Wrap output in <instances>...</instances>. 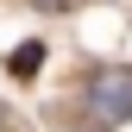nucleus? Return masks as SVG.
I'll use <instances>...</instances> for the list:
<instances>
[{
  "mask_svg": "<svg viewBox=\"0 0 132 132\" xmlns=\"http://www.w3.org/2000/svg\"><path fill=\"white\" fill-rule=\"evenodd\" d=\"M88 113L94 126H120L132 120V69H101L88 82Z\"/></svg>",
  "mask_w": 132,
  "mask_h": 132,
  "instance_id": "obj_1",
  "label": "nucleus"
},
{
  "mask_svg": "<svg viewBox=\"0 0 132 132\" xmlns=\"http://www.w3.org/2000/svg\"><path fill=\"white\" fill-rule=\"evenodd\" d=\"M38 63H44V44L31 38V44H19V51H13V76H31Z\"/></svg>",
  "mask_w": 132,
  "mask_h": 132,
  "instance_id": "obj_2",
  "label": "nucleus"
},
{
  "mask_svg": "<svg viewBox=\"0 0 132 132\" xmlns=\"http://www.w3.org/2000/svg\"><path fill=\"white\" fill-rule=\"evenodd\" d=\"M38 6H44V13H57V6H63V0H38Z\"/></svg>",
  "mask_w": 132,
  "mask_h": 132,
  "instance_id": "obj_3",
  "label": "nucleus"
},
{
  "mask_svg": "<svg viewBox=\"0 0 132 132\" xmlns=\"http://www.w3.org/2000/svg\"><path fill=\"white\" fill-rule=\"evenodd\" d=\"M0 126H6V107H0Z\"/></svg>",
  "mask_w": 132,
  "mask_h": 132,
  "instance_id": "obj_4",
  "label": "nucleus"
}]
</instances>
